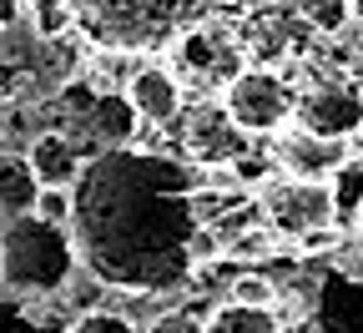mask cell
<instances>
[{
  "instance_id": "1",
  "label": "cell",
  "mask_w": 363,
  "mask_h": 333,
  "mask_svg": "<svg viewBox=\"0 0 363 333\" xmlns=\"http://www.w3.org/2000/svg\"><path fill=\"white\" fill-rule=\"evenodd\" d=\"M202 172L172 152L111 147L76 182L81 263L121 293H177L192 278L202 232Z\"/></svg>"
},
{
  "instance_id": "2",
  "label": "cell",
  "mask_w": 363,
  "mask_h": 333,
  "mask_svg": "<svg viewBox=\"0 0 363 333\" xmlns=\"http://www.w3.org/2000/svg\"><path fill=\"white\" fill-rule=\"evenodd\" d=\"M81 268L76 232L61 222H45L35 212L6 217V237H0V293L11 298H61L66 283Z\"/></svg>"
},
{
  "instance_id": "3",
  "label": "cell",
  "mask_w": 363,
  "mask_h": 333,
  "mask_svg": "<svg viewBox=\"0 0 363 333\" xmlns=\"http://www.w3.org/2000/svg\"><path fill=\"white\" fill-rule=\"evenodd\" d=\"M192 6L202 0H76L81 21L121 51H147L172 31H187Z\"/></svg>"
},
{
  "instance_id": "4",
  "label": "cell",
  "mask_w": 363,
  "mask_h": 333,
  "mask_svg": "<svg viewBox=\"0 0 363 333\" xmlns=\"http://www.w3.org/2000/svg\"><path fill=\"white\" fill-rule=\"evenodd\" d=\"M257 212L278 237L308 243V237L328 232L338 222V187L313 182V177H272L257 192Z\"/></svg>"
},
{
  "instance_id": "5",
  "label": "cell",
  "mask_w": 363,
  "mask_h": 333,
  "mask_svg": "<svg viewBox=\"0 0 363 333\" xmlns=\"http://www.w3.org/2000/svg\"><path fill=\"white\" fill-rule=\"evenodd\" d=\"M222 107L247 136H278L298 111L293 86L278 71H262V66H242L233 81H227L222 86Z\"/></svg>"
},
{
  "instance_id": "6",
  "label": "cell",
  "mask_w": 363,
  "mask_h": 333,
  "mask_svg": "<svg viewBox=\"0 0 363 333\" xmlns=\"http://www.w3.org/2000/svg\"><path fill=\"white\" fill-rule=\"evenodd\" d=\"M272 162H278L283 177H313V182H333L348 162H353V141L338 136H318L303 131L298 121L278 131V147H272Z\"/></svg>"
},
{
  "instance_id": "7",
  "label": "cell",
  "mask_w": 363,
  "mask_h": 333,
  "mask_svg": "<svg viewBox=\"0 0 363 333\" xmlns=\"http://www.w3.org/2000/svg\"><path fill=\"white\" fill-rule=\"evenodd\" d=\"M293 121L303 131H318V136H338V141H353L363 136V91L353 86H313L308 97H298V111Z\"/></svg>"
},
{
  "instance_id": "8",
  "label": "cell",
  "mask_w": 363,
  "mask_h": 333,
  "mask_svg": "<svg viewBox=\"0 0 363 333\" xmlns=\"http://www.w3.org/2000/svg\"><path fill=\"white\" fill-rule=\"evenodd\" d=\"M121 97L131 102V111L142 116L147 126H167L182 116V76L167 61H136Z\"/></svg>"
},
{
  "instance_id": "9",
  "label": "cell",
  "mask_w": 363,
  "mask_h": 333,
  "mask_svg": "<svg viewBox=\"0 0 363 333\" xmlns=\"http://www.w3.org/2000/svg\"><path fill=\"white\" fill-rule=\"evenodd\" d=\"M26 162H30V172H35L40 187H76L91 157H86V147H81L71 131L45 126V131H35L26 141Z\"/></svg>"
},
{
  "instance_id": "10",
  "label": "cell",
  "mask_w": 363,
  "mask_h": 333,
  "mask_svg": "<svg viewBox=\"0 0 363 333\" xmlns=\"http://www.w3.org/2000/svg\"><path fill=\"white\" fill-rule=\"evenodd\" d=\"M242 126L227 116V107H202V111H192V131H187V141H192V152H197V162L202 167H217V162H238L242 157Z\"/></svg>"
},
{
  "instance_id": "11",
  "label": "cell",
  "mask_w": 363,
  "mask_h": 333,
  "mask_svg": "<svg viewBox=\"0 0 363 333\" xmlns=\"http://www.w3.org/2000/svg\"><path fill=\"white\" fill-rule=\"evenodd\" d=\"M318 328L323 333H363V278H328L323 303H318Z\"/></svg>"
},
{
  "instance_id": "12",
  "label": "cell",
  "mask_w": 363,
  "mask_h": 333,
  "mask_svg": "<svg viewBox=\"0 0 363 333\" xmlns=\"http://www.w3.org/2000/svg\"><path fill=\"white\" fill-rule=\"evenodd\" d=\"M35 197H40V182H35L26 152H21V157L0 152V212H6V217L35 212Z\"/></svg>"
},
{
  "instance_id": "13",
  "label": "cell",
  "mask_w": 363,
  "mask_h": 333,
  "mask_svg": "<svg viewBox=\"0 0 363 333\" xmlns=\"http://www.w3.org/2000/svg\"><path fill=\"white\" fill-rule=\"evenodd\" d=\"M288 323L278 318V308H252V303H217L207 313V333H283Z\"/></svg>"
},
{
  "instance_id": "14",
  "label": "cell",
  "mask_w": 363,
  "mask_h": 333,
  "mask_svg": "<svg viewBox=\"0 0 363 333\" xmlns=\"http://www.w3.org/2000/svg\"><path fill=\"white\" fill-rule=\"evenodd\" d=\"M303 16L318 36H343L353 26V6L348 0H303Z\"/></svg>"
},
{
  "instance_id": "15",
  "label": "cell",
  "mask_w": 363,
  "mask_h": 333,
  "mask_svg": "<svg viewBox=\"0 0 363 333\" xmlns=\"http://www.w3.org/2000/svg\"><path fill=\"white\" fill-rule=\"evenodd\" d=\"M0 333H51V323L30 308V298L0 293Z\"/></svg>"
},
{
  "instance_id": "16",
  "label": "cell",
  "mask_w": 363,
  "mask_h": 333,
  "mask_svg": "<svg viewBox=\"0 0 363 333\" xmlns=\"http://www.w3.org/2000/svg\"><path fill=\"white\" fill-rule=\"evenodd\" d=\"M35 217L71 227V217H76V187H40V197H35Z\"/></svg>"
},
{
  "instance_id": "17",
  "label": "cell",
  "mask_w": 363,
  "mask_h": 333,
  "mask_svg": "<svg viewBox=\"0 0 363 333\" xmlns=\"http://www.w3.org/2000/svg\"><path fill=\"white\" fill-rule=\"evenodd\" d=\"M278 283H267L257 273H238L233 278V303H252V308H278Z\"/></svg>"
},
{
  "instance_id": "18",
  "label": "cell",
  "mask_w": 363,
  "mask_h": 333,
  "mask_svg": "<svg viewBox=\"0 0 363 333\" xmlns=\"http://www.w3.org/2000/svg\"><path fill=\"white\" fill-rule=\"evenodd\" d=\"M71 333H142L126 313H116V308H96V313H81L76 323H71Z\"/></svg>"
},
{
  "instance_id": "19",
  "label": "cell",
  "mask_w": 363,
  "mask_h": 333,
  "mask_svg": "<svg viewBox=\"0 0 363 333\" xmlns=\"http://www.w3.org/2000/svg\"><path fill=\"white\" fill-rule=\"evenodd\" d=\"M142 333H207V318H192V313H162V318H152Z\"/></svg>"
},
{
  "instance_id": "20",
  "label": "cell",
  "mask_w": 363,
  "mask_h": 333,
  "mask_svg": "<svg viewBox=\"0 0 363 333\" xmlns=\"http://www.w3.org/2000/svg\"><path fill=\"white\" fill-rule=\"evenodd\" d=\"M283 333H323V328H318V323H288Z\"/></svg>"
},
{
  "instance_id": "21",
  "label": "cell",
  "mask_w": 363,
  "mask_h": 333,
  "mask_svg": "<svg viewBox=\"0 0 363 333\" xmlns=\"http://www.w3.org/2000/svg\"><path fill=\"white\" fill-rule=\"evenodd\" d=\"M353 237H363V192H358V217H353Z\"/></svg>"
},
{
  "instance_id": "22",
  "label": "cell",
  "mask_w": 363,
  "mask_h": 333,
  "mask_svg": "<svg viewBox=\"0 0 363 333\" xmlns=\"http://www.w3.org/2000/svg\"><path fill=\"white\" fill-rule=\"evenodd\" d=\"M0 237H6V212H0Z\"/></svg>"
},
{
  "instance_id": "23",
  "label": "cell",
  "mask_w": 363,
  "mask_h": 333,
  "mask_svg": "<svg viewBox=\"0 0 363 333\" xmlns=\"http://www.w3.org/2000/svg\"><path fill=\"white\" fill-rule=\"evenodd\" d=\"M0 141H6V121H0Z\"/></svg>"
}]
</instances>
